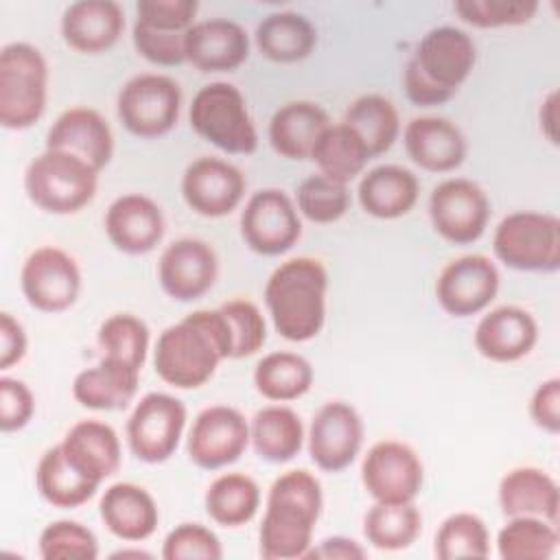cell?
<instances>
[{
	"label": "cell",
	"instance_id": "83f0119b",
	"mask_svg": "<svg viewBox=\"0 0 560 560\" xmlns=\"http://www.w3.org/2000/svg\"><path fill=\"white\" fill-rule=\"evenodd\" d=\"M499 508L510 516H538L558 525L560 490L556 479L536 466L508 470L499 481Z\"/></svg>",
	"mask_w": 560,
	"mask_h": 560
},
{
	"label": "cell",
	"instance_id": "f546056e",
	"mask_svg": "<svg viewBox=\"0 0 560 560\" xmlns=\"http://www.w3.org/2000/svg\"><path fill=\"white\" fill-rule=\"evenodd\" d=\"M140 385V370L120 361L101 357L94 368L81 370L72 381L74 400L94 411L127 409L136 398Z\"/></svg>",
	"mask_w": 560,
	"mask_h": 560
},
{
	"label": "cell",
	"instance_id": "681fc988",
	"mask_svg": "<svg viewBox=\"0 0 560 560\" xmlns=\"http://www.w3.org/2000/svg\"><path fill=\"white\" fill-rule=\"evenodd\" d=\"M131 39H133V48L138 50V55L144 57L149 63L175 68L186 61V52H184L186 33L158 31V28L136 22L133 31H131Z\"/></svg>",
	"mask_w": 560,
	"mask_h": 560
},
{
	"label": "cell",
	"instance_id": "603a6c76",
	"mask_svg": "<svg viewBox=\"0 0 560 560\" xmlns=\"http://www.w3.org/2000/svg\"><path fill=\"white\" fill-rule=\"evenodd\" d=\"M538 341V324L529 311L503 304L486 313L475 328L477 352L494 363H514L527 357Z\"/></svg>",
	"mask_w": 560,
	"mask_h": 560
},
{
	"label": "cell",
	"instance_id": "277c9868",
	"mask_svg": "<svg viewBox=\"0 0 560 560\" xmlns=\"http://www.w3.org/2000/svg\"><path fill=\"white\" fill-rule=\"evenodd\" d=\"M477 63L472 37L457 26H435L422 35L402 72L407 98L418 107L444 105Z\"/></svg>",
	"mask_w": 560,
	"mask_h": 560
},
{
	"label": "cell",
	"instance_id": "5bb4252c",
	"mask_svg": "<svg viewBox=\"0 0 560 560\" xmlns=\"http://www.w3.org/2000/svg\"><path fill=\"white\" fill-rule=\"evenodd\" d=\"M365 492L381 503H409L424 483L420 455L405 442L381 440L372 444L361 462Z\"/></svg>",
	"mask_w": 560,
	"mask_h": 560
},
{
	"label": "cell",
	"instance_id": "7bdbcfd3",
	"mask_svg": "<svg viewBox=\"0 0 560 560\" xmlns=\"http://www.w3.org/2000/svg\"><path fill=\"white\" fill-rule=\"evenodd\" d=\"M298 212L313 223H335L350 208V190L322 173L308 175L295 192Z\"/></svg>",
	"mask_w": 560,
	"mask_h": 560
},
{
	"label": "cell",
	"instance_id": "e0dca14e",
	"mask_svg": "<svg viewBox=\"0 0 560 560\" xmlns=\"http://www.w3.org/2000/svg\"><path fill=\"white\" fill-rule=\"evenodd\" d=\"M363 420L359 411L343 402L330 400L317 409L308 427V455L324 472L346 470L363 446Z\"/></svg>",
	"mask_w": 560,
	"mask_h": 560
},
{
	"label": "cell",
	"instance_id": "e575fe53",
	"mask_svg": "<svg viewBox=\"0 0 560 560\" xmlns=\"http://www.w3.org/2000/svg\"><path fill=\"white\" fill-rule=\"evenodd\" d=\"M37 492L46 503L61 510H72L88 503L101 483L81 475L63 455L61 446H50L37 462L35 470Z\"/></svg>",
	"mask_w": 560,
	"mask_h": 560
},
{
	"label": "cell",
	"instance_id": "7402d4cb",
	"mask_svg": "<svg viewBox=\"0 0 560 560\" xmlns=\"http://www.w3.org/2000/svg\"><path fill=\"white\" fill-rule=\"evenodd\" d=\"M186 61L199 72H232L249 57V37L245 28L228 18L195 22L184 42Z\"/></svg>",
	"mask_w": 560,
	"mask_h": 560
},
{
	"label": "cell",
	"instance_id": "8992f818",
	"mask_svg": "<svg viewBox=\"0 0 560 560\" xmlns=\"http://www.w3.org/2000/svg\"><path fill=\"white\" fill-rule=\"evenodd\" d=\"M98 171L88 162L55 149H44L24 171V190L31 203L48 214H74L92 203Z\"/></svg>",
	"mask_w": 560,
	"mask_h": 560
},
{
	"label": "cell",
	"instance_id": "9c48e42d",
	"mask_svg": "<svg viewBox=\"0 0 560 560\" xmlns=\"http://www.w3.org/2000/svg\"><path fill=\"white\" fill-rule=\"evenodd\" d=\"M182 90L175 79L158 72L131 77L118 92L116 112L122 127L144 140L166 136L179 118Z\"/></svg>",
	"mask_w": 560,
	"mask_h": 560
},
{
	"label": "cell",
	"instance_id": "4dcf8cb0",
	"mask_svg": "<svg viewBox=\"0 0 560 560\" xmlns=\"http://www.w3.org/2000/svg\"><path fill=\"white\" fill-rule=\"evenodd\" d=\"M330 125L328 114L313 101H291L280 105L269 120V144L287 160H311L313 147Z\"/></svg>",
	"mask_w": 560,
	"mask_h": 560
},
{
	"label": "cell",
	"instance_id": "f35d334b",
	"mask_svg": "<svg viewBox=\"0 0 560 560\" xmlns=\"http://www.w3.org/2000/svg\"><path fill=\"white\" fill-rule=\"evenodd\" d=\"M343 122L365 142L372 158L389 151L400 133V118L394 103L381 94H363L350 103Z\"/></svg>",
	"mask_w": 560,
	"mask_h": 560
},
{
	"label": "cell",
	"instance_id": "f907efd6",
	"mask_svg": "<svg viewBox=\"0 0 560 560\" xmlns=\"http://www.w3.org/2000/svg\"><path fill=\"white\" fill-rule=\"evenodd\" d=\"M35 413V396L28 385L13 376H0V429L2 433L22 431Z\"/></svg>",
	"mask_w": 560,
	"mask_h": 560
},
{
	"label": "cell",
	"instance_id": "db71d44e",
	"mask_svg": "<svg viewBox=\"0 0 560 560\" xmlns=\"http://www.w3.org/2000/svg\"><path fill=\"white\" fill-rule=\"evenodd\" d=\"M304 558H317V560H361L365 558V549L348 538V536H328L319 540L317 545H311Z\"/></svg>",
	"mask_w": 560,
	"mask_h": 560
},
{
	"label": "cell",
	"instance_id": "7dc6e473",
	"mask_svg": "<svg viewBox=\"0 0 560 560\" xmlns=\"http://www.w3.org/2000/svg\"><path fill=\"white\" fill-rule=\"evenodd\" d=\"M164 560H221L219 536L201 523H182L173 527L162 542Z\"/></svg>",
	"mask_w": 560,
	"mask_h": 560
},
{
	"label": "cell",
	"instance_id": "7c38bea8",
	"mask_svg": "<svg viewBox=\"0 0 560 560\" xmlns=\"http://www.w3.org/2000/svg\"><path fill=\"white\" fill-rule=\"evenodd\" d=\"M20 289L35 311L63 313L79 300L81 269L61 247L44 245L26 256L20 269Z\"/></svg>",
	"mask_w": 560,
	"mask_h": 560
},
{
	"label": "cell",
	"instance_id": "d4e9b609",
	"mask_svg": "<svg viewBox=\"0 0 560 560\" xmlns=\"http://www.w3.org/2000/svg\"><path fill=\"white\" fill-rule=\"evenodd\" d=\"M63 42L81 55H101L114 48L125 31V11L114 0H79L61 15Z\"/></svg>",
	"mask_w": 560,
	"mask_h": 560
},
{
	"label": "cell",
	"instance_id": "b9f144b4",
	"mask_svg": "<svg viewBox=\"0 0 560 560\" xmlns=\"http://www.w3.org/2000/svg\"><path fill=\"white\" fill-rule=\"evenodd\" d=\"M433 551L440 560L488 558L490 534L483 518L472 512H455L446 516L435 532Z\"/></svg>",
	"mask_w": 560,
	"mask_h": 560
},
{
	"label": "cell",
	"instance_id": "f5cc1de1",
	"mask_svg": "<svg viewBox=\"0 0 560 560\" xmlns=\"http://www.w3.org/2000/svg\"><path fill=\"white\" fill-rule=\"evenodd\" d=\"M24 326L7 311L0 313V370H11L26 354Z\"/></svg>",
	"mask_w": 560,
	"mask_h": 560
},
{
	"label": "cell",
	"instance_id": "3957f363",
	"mask_svg": "<svg viewBox=\"0 0 560 560\" xmlns=\"http://www.w3.org/2000/svg\"><path fill=\"white\" fill-rule=\"evenodd\" d=\"M326 267L311 256L280 262L265 284V306L271 324L287 341L315 339L326 322Z\"/></svg>",
	"mask_w": 560,
	"mask_h": 560
},
{
	"label": "cell",
	"instance_id": "ab89813d",
	"mask_svg": "<svg viewBox=\"0 0 560 560\" xmlns=\"http://www.w3.org/2000/svg\"><path fill=\"white\" fill-rule=\"evenodd\" d=\"M558 542L556 523L538 516H510L497 534V551L503 560H549Z\"/></svg>",
	"mask_w": 560,
	"mask_h": 560
},
{
	"label": "cell",
	"instance_id": "836d02e7",
	"mask_svg": "<svg viewBox=\"0 0 560 560\" xmlns=\"http://www.w3.org/2000/svg\"><path fill=\"white\" fill-rule=\"evenodd\" d=\"M311 160L317 164L322 175L348 186L357 175L363 173L372 155L359 133L341 120L330 122L322 131L313 147Z\"/></svg>",
	"mask_w": 560,
	"mask_h": 560
},
{
	"label": "cell",
	"instance_id": "816d5d0a",
	"mask_svg": "<svg viewBox=\"0 0 560 560\" xmlns=\"http://www.w3.org/2000/svg\"><path fill=\"white\" fill-rule=\"evenodd\" d=\"M532 422L549 435L560 433V378L551 376L542 381L529 398Z\"/></svg>",
	"mask_w": 560,
	"mask_h": 560
},
{
	"label": "cell",
	"instance_id": "8d00e7d4",
	"mask_svg": "<svg viewBox=\"0 0 560 560\" xmlns=\"http://www.w3.org/2000/svg\"><path fill=\"white\" fill-rule=\"evenodd\" d=\"M203 505L217 525L241 527L256 516L260 508V488L245 472H223L208 486Z\"/></svg>",
	"mask_w": 560,
	"mask_h": 560
},
{
	"label": "cell",
	"instance_id": "6da1fadb",
	"mask_svg": "<svg viewBox=\"0 0 560 560\" xmlns=\"http://www.w3.org/2000/svg\"><path fill=\"white\" fill-rule=\"evenodd\" d=\"M232 359V335L221 308H199L164 328L153 348L155 374L175 389L206 385Z\"/></svg>",
	"mask_w": 560,
	"mask_h": 560
},
{
	"label": "cell",
	"instance_id": "7a4b0ae2",
	"mask_svg": "<svg viewBox=\"0 0 560 560\" xmlns=\"http://www.w3.org/2000/svg\"><path fill=\"white\" fill-rule=\"evenodd\" d=\"M322 508L324 492L313 472L293 468L276 477L258 529L260 556L265 560L304 558L313 545Z\"/></svg>",
	"mask_w": 560,
	"mask_h": 560
},
{
	"label": "cell",
	"instance_id": "cb8c5ba5",
	"mask_svg": "<svg viewBox=\"0 0 560 560\" xmlns=\"http://www.w3.org/2000/svg\"><path fill=\"white\" fill-rule=\"evenodd\" d=\"M402 144L409 160L429 173H451L466 160L462 129L444 116H418L405 125Z\"/></svg>",
	"mask_w": 560,
	"mask_h": 560
},
{
	"label": "cell",
	"instance_id": "5b68a950",
	"mask_svg": "<svg viewBox=\"0 0 560 560\" xmlns=\"http://www.w3.org/2000/svg\"><path fill=\"white\" fill-rule=\"evenodd\" d=\"M48 63L28 42H11L0 50V125L22 131L46 112Z\"/></svg>",
	"mask_w": 560,
	"mask_h": 560
},
{
	"label": "cell",
	"instance_id": "44dd1931",
	"mask_svg": "<svg viewBox=\"0 0 560 560\" xmlns=\"http://www.w3.org/2000/svg\"><path fill=\"white\" fill-rule=\"evenodd\" d=\"M46 149L66 151L101 173L112 162L114 133L109 122L96 109L70 107L50 125Z\"/></svg>",
	"mask_w": 560,
	"mask_h": 560
},
{
	"label": "cell",
	"instance_id": "bcb514c9",
	"mask_svg": "<svg viewBox=\"0 0 560 560\" xmlns=\"http://www.w3.org/2000/svg\"><path fill=\"white\" fill-rule=\"evenodd\" d=\"M219 308L232 335V359H247L256 354L267 341V322L260 308L243 298L228 300Z\"/></svg>",
	"mask_w": 560,
	"mask_h": 560
},
{
	"label": "cell",
	"instance_id": "f1b7e54d",
	"mask_svg": "<svg viewBox=\"0 0 560 560\" xmlns=\"http://www.w3.org/2000/svg\"><path fill=\"white\" fill-rule=\"evenodd\" d=\"M420 195V182L413 171L400 164H381L370 168L357 188L361 208L374 219H398L411 212Z\"/></svg>",
	"mask_w": 560,
	"mask_h": 560
},
{
	"label": "cell",
	"instance_id": "d6986e66",
	"mask_svg": "<svg viewBox=\"0 0 560 560\" xmlns=\"http://www.w3.org/2000/svg\"><path fill=\"white\" fill-rule=\"evenodd\" d=\"M219 273L214 249L201 238H177L164 247L158 260V280L162 291L177 302L203 298Z\"/></svg>",
	"mask_w": 560,
	"mask_h": 560
},
{
	"label": "cell",
	"instance_id": "c3c4849f",
	"mask_svg": "<svg viewBox=\"0 0 560 560\" xmlns=\"http://www.w3.org/2000/svg\"><path fill=\"white\" fill-rule=\"evenodd\" d=\"M197 11V0H140L136 4V22L158 31L188 33Z\"/></svg>",
	"mask_w": 560,
	"mask_h": 560
},
{
	"label": "cell",
	"instance_id": "1f68e13d",
	"mask_svg": "<svg viewBox=\"0 0 560 560\" xmlns=\"http://www.w3.org/2000/svg\"><path fill=\"white\" fill-rule=\"evenodd\" d=\"M304 424L298 411L287 405H267L249 420V444L269 464H284L304 446Z\"/></svg>",
	"mask_w": 560,
	"mask_h": 560
},
{
	"label": "cell",
	"instance_id": "ac0fdd59",
	"mask_svg": "<svg viewBox=\"0 0 560 560\" xmlns=\"http://www.w3.org/2000/svg\"><path fill=\"white\" fill-rule=\"evenodd\" d=\"M247 179L228 160L203 155L192 160L182 175V197L186 206L208 219L234 212L245 197Z\"/></svg>",
	"mask_w": 560,
	"mask_h": 560
},
{
	"label": "cell",
	"instance_id": "74e56055",
	"mask_svg": "<svg viewBox=\"0 0 560 560\" xmlns=\"http://www.w3.org/2000/svg\"><path fill=\"white\" fill-rule=\"evenodd\" d=\"M422 532V514L409 503H381L374 505L363 516L365 540L381 551H400L416 542Z\"/></svg>",
	"mask_w": 560,
	"mask_h": 560
},
{
	"label": "cell",
	"instance_id": "d6a6232c",
	"mask_svg": "<svg viewBox=\"0 0 560 560\" xmlns=\"http://www.w3.org/2000/svg\"><path fill=\"white\" fill-rule=\"evenodd\" d=\"M260 55L273 63H298L317 46V31L311 20L295 11L265 15L254 33Z\"/></svg>",
	"mask_w": 560,
	"mask_h": 560
},
{
	"label": "cell",
	"instance_id": "d590c367",
	"mask_svg": "<svg viewBox=\"0 0 560 560\" xmlns=\"http://www.w3.org/2000/svg\"><path fill=\"white\" fill-rule=\"evenodd\" d=\"M313 365L298 352L276 350L265 354L254 368L256 392L271 402L302 398L313 385Z\"/></svg>",
	"mask_w": 560,
	"mask_h": 560
},
{
	"label": "cell",
	"instance_id": "8fae6325",
	"mask_svg": "<svg viewBox=\"0 0 560 560\" xmlns=\"http://www.w3.org/2000/svg\"><path fill=\"white\" fill-rule=\"evenodd\" d=\"M433 230L453 245L479 241L490 221V199L479 184L466 177L440 182L429 195Z\"/></svg>",
	"mask_w": 560,
	"mask_h": 560
},
{
	"label": "cell",
	"instance_id": "9a60e30c",
	"mask_svg": "<svg viewBox=\"0 0 560 560\" xmlns=\"http://www.w3.org/2000/svg\"><path fill=\"white\" fill-rule=\"evenodd\" d=\"M249 446V422L228 405H210L201 409L186 440L190 462L203 470H219L241 459Z\"/></svg>",
	"mask_w": 560,
	"mask_h": 560
},
{
	"label": "cell",
	"instance_id": "60d3db41",
	"mask_svg": "<svg viewBox=\"0 0 560 560\" xmlns=\"http://www.w3.org/2000/svg\"><path fill=\"white\" fill-rule=\"evenodd\" d=\"M149 326L131 313L109 315L96 335L101 357L120 361L133 370H142L149 352Z\"/></svg>",
	"mask_w": 560,
	"mask_h": 560
},
{
	"label": "cell",
	"instance_id": "4316f807",
	"mask_svg": "<svg viewBox=\"0 0 560 560\" xmlns=\"http://www.w3.org/2000/svg\"><path fill=\"white\" fill-rule=\"evenodd\" d=\"M98 514L103 525L125 542H142L158 529L160 510L149 490L131 481L105 488Z\"/></svg>",
	"mask_w": 560,
	"mask_h": 560
},
{
	"label": "cell",
	"instance_id": "52a82bcc",
	"mask_svg": "<svg viewBox=\"0 0 560 560\" xmlns=\"http://www.w3.org/2000/svg\"><path fill=\"white\" fill-rule=\"evenodd\" d=\"M188 118L195 133L223 153L249 155L258 149V133L245 96L234 83L212 81L199 88Z\"/></svg>",
	"mask_w": 560,
	"mask_h": 560
},
{
	"label": "cell",
	"instance_id": "30bf717a",
	"mask_svg": "<svg viewBox=\"0 0 560 560\" xmlns=\"http://www.w3.org/2000/svg\"><path fill=\"white\" fill-rule=\"evenodd\" d=\"M184 427L186 405L171 394L149 392L136 402L127 420L129 451L144 464H162L175 455Z\"/></svg>",
	"mask_w": 560,
	"mask_h": 560
},
{
	"label": "cell",
	"instance_id": "484cf974",
	"mask_svg": "<svg viewBox=\"0 0 560 560\" xmlns=\"http://www.w3.org/2000/svg\"><path fill=\"white\" fill-rule=\"evenodd\" d=\"M66 459L88 479L103 483L118 472L122 462V448L118 433L103 420H79L68 429L59 442Z\"/></svg>",
	"mask_w": 560,
	"mask_h": 560
},
{
	"label": "cell",
	"instance_id": "9f6ffc18",
	"mask_svg": "<svg viewBox=\"0 0 560 560\" xmlns=\"http://www.w3.org/2000/svg\"><path fill=\"white\" fill-rule=\"evenodd\" d=\"M112 558H151L149 551H142V549H118L112 553Z\"/></svg>",
	"mask_w": 560,
	"mask_h": 560
},
{
	"label": "cell",
	"instance_id": "4fadbf2b",
	"mask_svg": "<svg viewBox=\"0 0 560 560\" xmlns=\"http://www.w3.org/2000/svg\"><path fill=\"white\" fill-rule=\"evenodd\" d=\"M241 236L260 256H280L302 236V221L291 197L280 188L256 190L241 212Z\"/></svg>",
	"mask_w": 560,
	"mask_h": 560
},
{
	"label": "cell",
	"instance_id": "ba28073f",
	"mask_svg": "<svg viewBox=\"0 0 560 560\" xmlns=\"http://www.w3.org/2000/svg\"><path fill=\"white\" fill-rule=\"evenodd\" d=\"M492 252L510 269L553 273L560 269V219L549 212L516 210L494 228Z\"/></svg>",
	"mask_w": 560,
	"mask_h": 560
},
{
	"label": "cell",
	"instance_id": "11a10c76",
	"mask_svg": "<svg viewBox=\"0 0 560 560\" xmlns=\"http://www.w3.org/2000/svg\"><path fill=\"white\" fill-rule=\"evenodd\" d=\"M538 122H540V131L545 133V138L551 144H558V92L551 90L538 109Z\"/></svg>",
	"mask_w": 560,
	"mask_h": 560
},
{
	"label": "cell",
	"instance_id": "ee69618b",
	"mask_svg": "<svg viewBox=\"0 0 560 560\" xmlns=\"http://www.w3.org/2000/svg\"><path fill=\"white\" fill-rule=\"evenodd\" d=\"M39 556L44 560H94L98 556V540L79 521H52L39 534Z\"/></svg>",
	"mask_w": 560,
	"mask_h": 560
},
{
	"label": "cell",
	"instance_id": "f6af8a7d",
	"mask_svg": "<svg viewBox=\"0 0 560 560\" xmlns=\"http://www.w3.org/2000/svg\"><path fill=\"white\" fill-rule=\"evenodd\" d=\"M453 11L475 28L521 26L532 22L538 11L534 0H457Z\"/></svg>",
	"mask_w": 560,
	"mask_h": 560
},
{
	"label": "cell",
	"instance_id": "2e32d148",
	"mask_svg": "<svg viewBox=\"0 0 560 560\" xmlns=\"http://www.w3.org/2000/svg\"><path fill=\"white\" fill-rule=\"evenodd\" d=\"M501 276L483 254H466L451 260L435 280V300L453 317H470L497 298Z\"/></svg>",
	"mask_w": 560,
	"mask_h": 560
},
{
	"label": "cell",
	"instance_id": "ffe728a7",
	"mask_svg": "<svg viewBox=\"0 0 560 560\" xmlns=\"http://www.w3.org/2000/svg\"><path fill=\"white\" fill-rule=\"evenodd\" d=\"M164 228L160 206L140 192L116 197L105 212V234L109 243L129 256L153 252L164 236Z\"/></svg>",
	"mask_w": 560,
	"mask_h": 560
}]
</instances>
